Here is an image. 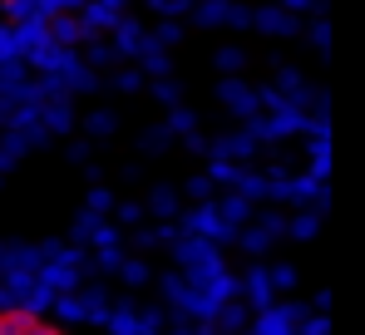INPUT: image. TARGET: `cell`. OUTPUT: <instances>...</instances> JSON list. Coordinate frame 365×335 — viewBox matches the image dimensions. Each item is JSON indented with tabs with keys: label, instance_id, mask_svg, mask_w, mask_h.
Segmentation results:
<instances>
[{
	"label": "cell",
	"instance_id": "1",
	"mask_svg": "<svg viewBox=\"0 0 365 335\" xmlns=\"http://www.w3.org/2000/svg\"><path fill=\"white\" fill-rule=\"evenodd\" d=\"M0 335H128L104 321H84V316H50V311H0Z\"/></svg>",
	"mask_w": 365,
	"mask_h": 335
}]
</instances>
